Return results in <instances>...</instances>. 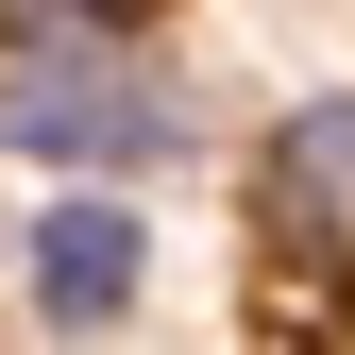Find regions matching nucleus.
Here are the masks:
<instances>
[{"instance_id": "2", "label": "nucleus", "mask_w": 355, "mask_h": 355, "mask_svg": "<svg viewBox=\"0 0 355 355\" xmlns=\"http://www.w3.org/2000/svg\"><path fill=\"white\" fill-rule=\"evenodd\" d=\"M254 220H271L288 254H338V271H355V85L288 102V136L254 153Z\"/></svg>"}, {"instance_id": "3", "label": "nucleus", "mask_w": 355, "mask_h": 355, "mask_svg": "<svg viewBox=\"0 0 355 355\" xmlns=\"http://www.w3.org/2000/svg\"><path fill=\"white\" fill-rule=\"evenodd\" d=\"M136 288H153V237H136V203H119V187H68L51 220H34V304H51L68 338L136 322Z\"/></svg>"}, {"instance_id": "1", "label": "nucleus", "mask_w": 355, "mask_h": 355, "mask_svg": "<svg viewBox=\"0 0 355 355\" xmlns=\"http://www.w3.org/2000/svg\"><path fill=\"white\" fill-rule=\"evenodd\" d=\"M0 153H51V169H153L187 153V85H169L136 34L68 68H0Z\"/></svg>"}]
</instances>
